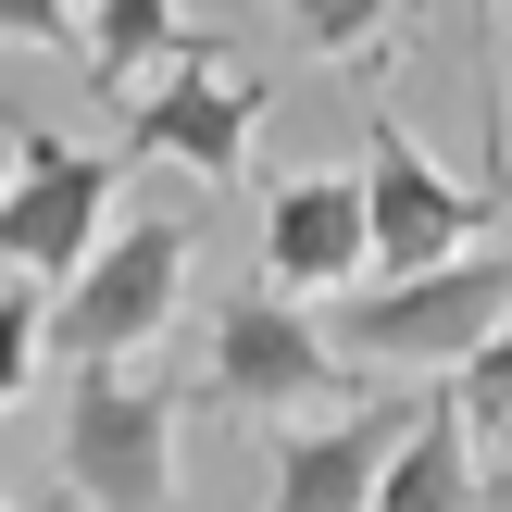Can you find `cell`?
<instances>
[{"label":"cell","mask_w":512,"mask_h":512,"mask_svg":"<svg viewBox=\"0 0 512 512\" xmlns=\"http://www.w3.org/2000/svg\"><path fill=\"white\" fill-rule=\"evenodd\" d=\"M213 400L225 413H263V425L338 413V338H325L288 288H238L213 313Z\"/></svg>","instance_id":"cell-6"},{"label":"cell","mask_w":512,"mask_h":512,"mask_svg":"<svg viewBox=\"0 0 512 512\" xmlns=\"http://www.w3.org/2000/svg\"><path fill=\"white\" fill-rule=\"evenodd\" d=\"M63 475L88 512H175V388L150 363H75Z\"/></svg>","instance_id":"cell-3"},{"label":"cell","mask_w":512,"mask_h":512,"mask_svg":"<svg viewBox=\"0 0 512 512\" xmlns=\"http://www.w3.org/2000/svg\"><path fill=\"white\" fill-rule=\"evenodd\" d=\"M0 512H13V500H0Z\"/></svg>","instance_id":"cell-19"},{"label":"cell","mask_w":512,"mask_h":512,"mask_svg":"<svg viewBox=\"0 0 512 512\" xmlns=\"http://www.w3.org/2000/svg\"><path fill=\"white\" fill-rule=\"evenodd\" d=\"M288 25L325 50V63H375V38L400 25V0H288Z\"/></svg>","instance_id":"cell-13"},{"label":"cell","mask_w":512,"mask_h":512,"mask_svg":"<svg viewBox=\"0 0 512 512\" xmlns=\"http://www.w3.org/2000/svg\"><path fill=\"white\" fill-rule=\"evenodd\" d=\"M188 263H200V238L175 213L100 225V250L50 288V350L63 363H138V350H163L175 313H188Z\"/></svg>","instance_id":"cell-2"},{"label":"cell","mask_w":512,"mask_h":512,"mask_svg":"<svg viewBox=\"0 0 512 512\" xmlns=\"http://www.w3.org/2000/svg\"><path fill=\"white\" fill-rule=\"evenodd\" d=\"M375 512H488V438L463 425V400H450V375L425 388L413 438L388 450V488H375Z\"/></svg>","instance_id":"cell-10"},{"label":"cell","mask_w":512,"mask_h":512,"mask_svg":"<svg viewBox=\"0 0 512 512\" xmlns=\"http://www.w3.org/2000/svg\"><path fill=\"white\" fill-rule=\"evenodd\" d=\"M363 213H375V275H425V263H463V250L488 238L500 188L438 175L400 113H363Z\"/></svg>","instance_id":"cell-5"},{"label":"cell","mask_w":512,"mask_h":512,"mask_svg":"<svg viewBox=\"0 0 512 512\" xmlns=\"http://www.w3.org/2000/svg\"><path fill=\"white\" fill-rule=\"evenodd\" d=\"M113 188H125V150H63V138L13 150V175H0V263L63 288L100 250V225H113Z\"/></svg>","instance_id":"cell-7"},{"label":"cell","mask_w":512,"mask_h":512,"mask_svg":"<svg viewBox=\"0 0 512 512\" xmlns=\"http://www.w3.org/2000/svg\"><path fill=\"white\" fill-rule=\"evenodd\" d=\"M488 13H500V38H512V0H488Z\"/></svg>","instance_id":"cell-17"},{"label":"cell","mask_w":512,"mask_h":512,"mask_svg":"<svg viewBox=\"0 0 512 512\" xmlns=\"http://www.w3.org/2000/svg\"><path fill=\"white\" fill-rule=\"evenodd\" d=\"M425 400H338V413H300L275 425V488L263 512H375V488H388V450L413 438Z\"/></svg>","instance_id":"cell-8"},{"label":"cell","mask_w":512,"mask_h":512,"mask_svg":"<svg viewBox=\"0 0 512 512\" xmlns=\"http://www.w3.org/2000/svg\"><path fill=\"white\" fill-rule=\"evenodd\" d=\"M500 313H512V250H463V263H425V275L338 288L325 338L350 363H375V375H463L500 338Z\"/></svg>","instance_id":"cell-1"},{"label":"cell","mask_w":512,"mask_h":512,"mask_svg":"<svg viewBox=\"0 0 512 512\" xmlns=\"http://www.w3.org/2000/svg\"><path fill=\"white\" fill-rule=\"evenodd\" d=\"M263 138V75L225 63V38H175L163 75L125 100V163H188L200 188H238Z\"/></svg>","instance_id":"cell-4"},{"label":"cell","mask_w":512,"mask_h":512,"mask_svg":"<svg viewBox=\"0 0 512 512\" xmlns=\"http://www.w3.org/2000/svg\"><path fill=\"white\" fill-rule=\"evenodd\" d=\"M0 38H38V50H75V38H88V0H0Z\"/></svg>","instance_id":"cell-15"},{"label":"cell","mask_w":512,"mask_h":512,"mask_svg":"<svg viewBox=\"0 0 512 512\" xmlns=\"http://www.w3.org/2000/svg\"><path fill=\"white\" fill-rule=\"evenodd\" d=\"M375 275V213H363V175H288L263 200V288L288 300H338Z\"/></svg>","instance_id":"cell-9"},{"label":"cell","mask_w":512,"mask_h":512,"mask_svg":"<svg viewBox=\"0 0 512 512\" xmlns=\"http://www.w3.org/2000/svg\"><path fill=\"white\" fill-rule=\"evenodd\" d=\"M450 400H463V425H475V438H512V313H500V338L475 350L463 375H450Z\"/></svg>","instance_id":"cell-14"},{"label":"cell","mask_w":512,"mask_h":512,"mask_svg":"<svg viewBox=\"0 0 512 512\" xmlns=\"http://www.w3.org/2000/svg\"><path fill=\"white\" fill-rule=\"evenodd\" d=\"M38 350H50V288H38V275H0V413L25 400Z\"/></svg>","instance_id":"cell-12"},{"label":"cell","mask_w":512,"mask_h":512,"mask_svg":"<svg viewBox=\"0 0 512 512\" xmlns=\"http://www.w3.org/2000/svg\"><path fill=\"white\" fill-rule=\"evenodd\" d=\"M0 175H13V150H0Z\"/></svg>","instance_id":"cell-18"},{"label":"cell","mask_w":512,"mask_h":512,"mask_svg":"<svg viewBox=\"0 0 512 512\" xmlns=\"http://www.w3.org/2000/svg\"><path fill=\"white\" fill-rule=\"evenodd\" d=\"M488 512H512V438H488Z\"/></svg>","instance_id":"cell-16"},{"label":"cell","mask_w":512,"mask_h":512,"mask_svg":"<svg viewBox=\"0 0 512 512\" xmlns=\"http://www.w3.org/2000/svg\"><path fill=\"white\" fill-rule=\"evenodd\" d=\"M188 38L175 0H88V38H75V75L100 100H138V75H163V50Z\"/></svg>","instance_id":"cell-11"}]
</instances>
